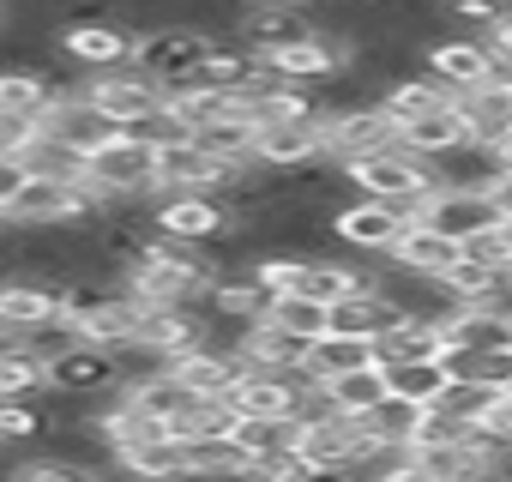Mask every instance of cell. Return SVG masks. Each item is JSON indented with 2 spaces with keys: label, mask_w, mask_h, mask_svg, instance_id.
<instances>
[{
  "label": "cell",
  "mask_w": 512,
  "mask_h": 482,
  "mask_svg": "<svg viewBox=\"0 0 512 482\" xmlns=\"http://www.w3.org/2000/svg\"><path fill=\"white\" fill-rule=\"evenodd\" d=\"M79 181L91 187L97 211H109V205H145V199H157V151L133 145V139H109L103 151H91L79 163Z\"/></svg>",
  "instance_id": "cell-1"
},
{
  "label": "cell",
  "mask_w": 512,
  "mask_h": 482,
  "mask_svg": "<svg viewBox=\"0 0 512 482\" xmlns=\"http://www.w3.org/2000/svg\"><path fill=\"white\" fill-rule=\"evenodd\" d=\"M97 217V199L79 175H49V169H31L25 193L13 199L7 223L13 229H79Z\"/></svg>",
  "instance_id": "cell-2"
},
{
  "label": "cell",
  "mask_w": 512,
  "mask_h": 482,
  "mask_svg": "<svg viewBox=\"0 0 512 482\" xmlns=\"http://www.w3.org/2000/svg\"><path fill=\"white\" fill-rule=\"evenodd\" d=\"M211 49H217V43H211L205 31H193V25H163V31H145V37H139L133 67H139V73H151V79L175 97V91L199 85V73H205Z\"/></svg>",
  "instance_id": "cell-3"
},
{
  "label": "cell",
  "mask_w": 512,
  "mask_h": 482,
  "mask_svg": "<svg viewBox=\"0 0 512 482\" xmlns=\"http://www.w3.org/2000/svg\"><path fill=\"white\" fill-rule=\"evenodd\" d=\"M109 139H121V127L85 97V79L73 85V91H61L55 103H49V115L37 121V145H55V151H67V157H91V151H103Z\"/></svg>",
  "instance_id": "cell-4"
},
{
  "label": "cell",
  "mask_w": 512,
  "mask_h": 482,
  "mask_svg": "<svg viewBox=\"0 0 512 482\" xmlns=\"http://www.w3.org/2000/svg\"><path fill=\"white\" fill-rule=\"evenodd\" d=\"M344 175H350V187H356L362 199L404 205L410 217H416V211H422V199L434 193V169H428L422 157H410V151H380V157H362V163H350Z\"/></svg>",
  "instance_id": "cell-5"
},
{
  "label": "cell",
  "mask_w": 512,
  "mask_h": 482,
  "mask_svg": "<svg viewBox=\"0 0 512 482\" xmlns=\"http://www.w3.org/2000/svg\"><path fill=\"white\" fill-rule=\"evenodd\" d=\"M151 223L163 241H187V248H211L235 229V211L217 193H157L151 199Z\"/></svg>",
  "instance_id": "cell-6"
},
{
  "label": "cell",
  "mask_w": 512,
  "mask_h": 482,
  "mask_svg": "<svg viewBox=\"0 0 512 482\" xmlns=\"http://www.w3.org/2000/svg\"><path fill=\"white\" fill-rule=\"evenodd\" d=\"M398 151V121L380 103H356V109H326V163L350 169L362 157Z\"/></svg>",
  "instance_id": "cell-7"
},
{
  "label": "cell",
  "mask_w": 512,
  "mask_h": 482,
  "mask_svg": "<svg viewBox=\"0 0 512 482\" xmlns=\"http://www.w3.org/2000/svg\"><path fill=\"white\" fill-rule=\"evenodd\" d=\"M314 380L308 374H266V368H241L235 392L223 398L235 410V422H284V416H302Z\"/></svg>",
  "instance_id": "cell-8"
},
{
  "label": "cell",
  "mask_w": 512,
  "mask_h": 482,
  "mask_svg": "<svg viewBox=\"0 0 512 482\" xmlns=\"http://www.w3.org/2000/svg\"><path fill=\"white\" fill-rule=\"evenodd\" d=\"M368 452H374L368 422L338 416V410H326V416H302V446H296V458H302L308 470H356Z\"/></svg>",
  "instance_id": "cell-9"
},
{
  "label": "cell",
  "mask_w": 512,
  "mask_h": 482,
  "mask_svg": "<svg viewBox=\"0 0 512 482\" xmlns=\"http://www.w3.org/2000/svg\"><path fill=\"white\" fill-rule=\"evenodd\" d=\"M410 229V211L404 205H386V199H350L338 217H332V235H338V248L356 260H386L392 254V241Z\"/></svg>",
  "instance_id": "cell-10"
},
{
  "label": "cell",
  "mask_w": 512,
  "mask_h": 482,
  "mask_svg": "<svg viewBox=\"0 0 512 482\" xmlns=\"http://www.w3.org/2000/svg\"><path fill=\"white\" fill-rule=\"evenodd\" d=\"M55 43H61V61L73 73H85V79L115 73V67H133V49H139V37L127 25H115V19H79Z\"/></svg>",
  "instance_id": "cell-11"
},
{
  "label": "cell",
  "mask_w": 512,
  "mask_h": 482,
  "mask_svg": "<svg viewBox=\"0 0 512 482\" xmlns=\"http://www.w3.org/2000/svg\"><path fill=\"white\" fill-rule=\"evenodd\" d=\"M416 223L440 229L446 241H458V248H464L470 235H482V229H494V223H506V217H500V205H494V187H434V193L422 199Z\"/></svg>",
  "instance_id": "cell-12"
},
{
  "label": "cell",
  "mask_w": 512,
  "mask_h": 482,
  "mask_svg": "<svg viewBox=\"0 0 512 482\" xmlns=\"http://www.w3.org/2000/svg\"><path fill=\"white\" fill-rule=\"evenodd\" d=\"M422 67H428L452 97H464V91H476V85H488V79L500 73V55H494V43H488V37L446 31L440 43H428V49H422Z\"/></svg>",
  "instance_id": "cell-13"
},
{
  "label": "cell",
  "mask_w": 512,
  "mask_h": 482,
  "mask_svg": "<svg viewBox=\"0 0 512 482\" xmlns=\"http://www.w3.org/2000/svg\"><path fill=\"white\" fill-rule=\"evenodd\" d=\"M85 97H91L115 127H133V121H145V115H157V109L169 103V91H163L151 73H139V67H115V73L85 79Z\"/></svg>",
  "instance_id": "cell-14"
},
{
  "label": "cell",
  "mask_w": 512,
  "mask_h": 482,
  "mask_svg": "<svg viewBox=\"0 0 512 482\" xmlns=\"http://www.w3.org/2000/svg\"><path fill=\"white\" fill-rule=\"evenodd\" d=\"M308 37H320L314 19H308V7H241V25H235V43L253 49L260 61L278 55V49H296Z\"/></svg>",
  "instance_id": "cell-15"
},
{
  "label": "cell",
  "mask_w": 512,
  "mask_h": 482,
  "mask_svg": "<svg viewBox=\"0 0 512 482\" xmlns=\"http://www.w3.org/2000/svg\"><path fill=\"white\" fill-rule=\"evenodd\" d=\"M446 350L464 356H500L512 350V302H476L446 320Z\"/></svg>",
  "instance_id": "cell-16"
},
{
  "label": "cell",
  "mask_w": 512,
  "mask_h": 482,
  "mask_svg": "<svg viewBox=\"0 0 512 482\" xmlns=\"http://www.w3.org/2000/svg\"><path fill=\"white\" fill-rule=\"evenodd\" d=\"M458 115H464L470 139H482V145L512 139V67H500L488 85L464 91V97H458Z\"/></svg>",
  "instance_id": "cell-17"
},
{
  "label": "cell",
  "mask_w": 512,
  "mask_h": 482,
  "mask_svg": "<svg viewBox=\"0 0 512 482\" xmlns=\"http://www.w3.org/2000/svg\"><path fill=\"white\" fill-rule=\"evenodd\" d=\"M386 260H392L398 272H410V278H434V284H440V278L464 260V248H458V241H446L440 229H428V223L410 217V229L392 241V254H386Z\"/></svg>",
  "instance_id": "cell-18"
},
{
  "label": "cell",
  "mask_w": 512,
  "mask_h": 482,
  "mask_svg": "<svg viewBox=\"0 0 512 482\" xmlns=\"http://www.w3.org/2000/svg\"><path fill=\"white\" fill-rule=\"evenodd\" d=\"M308 350H314V344L290 338V332L272 326V320H253V326L241 332V344H235V356H241L247 368H266V374H302V368H308Z\"/></svg>",
  "instance_id": "cell-19"
},
{
  "label": "cell",
  "mask_w": 512,
  "mask_h": 482,
  "mask_svg": "<svg viewBox=\"0 0 512 482\" xmlns=\"http://www.w3.org/2000/svg\"><path fill=\"white\" fill-rule=\"evenodd\" d=\"M115 470L127 482H187V446L175 434H151L115 452Z\"/></svg>",
  "instance_id": "cell-20"
},
{
  "label": "cell",
  "mask_w": 512,
  "mask_h": 482,
  "mask_svg": "<svg viewBox=\"0 0 512 482\" xmlns=\"http://www.w3.org/2000/svg\"><path fill=\"white\" fill-rule=\"evenodd\" d=\"M241 356L235 350H217V344H205V350H187V356H175L169 362V374L187 386V392H199V398H229L235 392V380H241Z\"/></svg>",
  "instance_id": "cell-21"
},
{
  "label": "cell",
  "mask_w": 512,
  "mask_h": 482,
  "mask_svg": "<svg viewBox=\"0 0 512 482\" xmlns=\"http://www.w3.org/2000/svg\"><path fill=\"white\" fill-rule=\"evenodd\" d=\"M458 145H470V127H464L458 103H446V109L416 115V121L398 127V151H410V157H422V163H434V157H446V151H458Z\"/></svg>",
  "instance_id": "cell-22"
},
{
  "label": "cell",
  "mask_w": 512,
  "mask_h": 482,
  "mask_svg": "<svg viewBox=\"0 0 512 482\" xmlns=\"http://www.w3.org/2000/svg\"><path fill=\"white\" fill-rule=\"evenodd\" d=\"M187 446V482H241L253 476V458L235 434H199V440H181Z\"/></svg>",
  "instance_id": "cell-23"
},
{
  "label": "cell",
  "mask_w": 512,
  "mask_h": 482,
  "mask_svg": "<svg viewBox=\"0 0 512 482\" xmlns=\"http://www.w3.org/2000/svg\"><path fill=\"white\" fill-rule=\"evenodd\" d=\"M362 368H380V350L368 344V338H344V332H326V338H314V350H308V380L314 386H332V380H344V374H362Z\"/></svg>",
  "instance_id": "cell-24"
},
{
  "label": "cell",
  "mask_w": 512,
  "mask_h": 482,
  "mask_svg": "<svg viewBox=\"0 0 512 482\" xmlns=\"http://www.w3.org/2000/svg\"><path fill=\"white\" fill-rule=\"evenodd\" d=\"M374 266H380V260H374ZM398 320H404V314H398L392 296H380L374 284L356 290V296H344V302L332 308V332H344V338H368V344H380Z\"/></svg>",
  "instance_id": "cell-25"
},
{
  "label": "cell",
  "mask_w": 512,
  "mask_h": 482,
  "mask_svg": "<svg viewBox=\"0 0 512 482\" xmlns=\"http://www.w3.org/2000/svg\"><path fill=\"white\" fill-rule=\"evenodd\" d=\"M127 404H133V410H145L157 428H169V434H175V428H181V422L199 410V392H187V386H181V380L163 368V374H151V380L127 386Z\"/></svg>",
  "instance_id": "cell-26"
},
{
  "label": "cell",
  "mask_w": 512,
  "mask_h": 482,
  "mask_svg": "<svg viewBox=\"0 0 512 482\" xmlns=\"http://www.w3.org/2000/svg\"><path fill=\"white\" fill-rule=\"evenodd\" d=\"M55 97H61V85L49 73H37V67H0V109H7V115H19V121L37 127Z\"/></svg>",
  "instance_id": "cell-27"
},
{
  "label": "cell",
  "mask_w": 512,
  "mask_h": 482,
  "mask_svg": "<svg viewBox=\"0 0 512 482\" xmlns=\"http://www.w3.org/2000/svg\"><path fill=\"white\" fill-rule=\"evenodd\" d=\"M428 169H434V187H494V181H500V157H494V145H482V139H470V145L434 157Z\"/></svg>",
  "instance_id": "cell-28"
},
{
  "label": "cell",
  "mask_w": 512,
  "mask_h": 482,
  "mask_svg": "<svg viewBox=\"0 0 512 482\" xmlns=\"http://www.w3.org/2000/svg\"><path fill=\"white\" fill-rule=\"evenodd\" d=\"M374 350H380V368H392V362H446V326L398 320Z\"/></svg>",
  "instance_id": "cell-29"
},
{
  "label": "cell",
  "mask_w": 512,
  "mask_h": 482,
  "mask_svg": "<svg viewBox=\"0 0 512 482\" xmlns=\"http://www.w3.org/2000/svg\"><path fill=\"white\" fill-rule=\"evenodd\" d=\"M235 440L247 446L253 470H260V464H278V458H296V446H302V416H284V422H235Z\"/></svg>",
  "instance_id": "cell-30"
},
{
  "label": "cell",
  "mask_w": 512,
  "mask_h": 482,
  "mask_svg": "<svg viewBox=\"0 0 512 482\" xmlns=\"http://www.w3.org/2000/svg\"><path fill=\"white\" fill-rule=\"evenodd\" d=\"M446 103H458V97H452V91H446V85H440L428 67H422V73L398 79V85L386 91V103H380V109H386V115L404 127V121H416V115H434V109H446Z\"/></svg>",
  "instance_id": "cell-31"
},
{
  "label": "cell",
  "mask_w": 512,
  "mask_h": 482,
  "mask_svg": "<svg viewBox=\"0 0 512 482\" xmlns=\"http://www.w3.org/2000/svg\"><path fill=\"white\" fill-rule=\"evenodd\" d=\"M386 386H392V398H410V404L434 410L452 392V368L446 362H392L386 368Z\"/></svg>",
  "instance_id": "cell-32"
},
{
  "label": "cell",
  "mask_w": 512,
  "mask_h": 482,
  "mask_svg": "<svg viewBox=\"0 0 512 482\" xmlns=\"http://www.w3.org/2000/svg\"><path fill=\"white\" fill-rule=\"evenodd\" d=\"M320 392H326V404H332L338 416H356V422L392 398V386H386V368H362V374H344V380H332V386H320Z\"/></svg>",
  "instance_id": "cell-33"
},
{
  "label": "cell",
  "mask_w": 512,
  "mask_h": 482,
  "mask_svg": "<svg viewBox=\"0 0 512 482\" xmlns=\"http://www.w3.org/2000/svg\"><path fill=\"white\" fill-rule=\"evenodd\" d=\"M422 404H410V398H386L380 410H368L362 422H368V434H374V446H392V452H410L416 446V434H422Z\"/></svg>",
  "instance_id": "cell-34"
},
{
  "label": "cell",
  "mask_w": 512,
  "mask_h": 482,
  "mask_svg": "<svg viewBox=\"0 0 512 482\" xmlns=\"http://www.w3.org/2000/svg\"><path fill=\"white\" fill-rule=\"evenodd\" d=\"M266 320L272 326H284L290 338H302V344H314V338H326L332 332V308L326 302H314V296H272L266 302Z\"/></svg>",
  "instance_id": "cell-35"
},
{
  "label": "cell",
  "mask_w": 512,
  "mask_h": 482,
  "mask_svg": "<svg viewBox=\"0 0 512 482\" xmlns=\"http://www.w3.org/2000/svg\"><path fill=\"white\" fill-rule=\"evenodd\" d=\"M0 398H49V368L25 344L0 350Z\"/></svg>",
  "instance_id": "cell-36"
},
{
  "label": "cell",
  "mask_w": 512,
  "mask_h": 482,
  "mask_svg": "<svg viewBox=\"0 0 512 482\" xmlns=\"http://www.w3.org/2000/svg\"><path fill=\"white\" fill-rule=\"evenodd\" d=\"M0 482H103V470L73 464V458H61V452H43V458L7 464V476H0Z\"/></svg>",
  "instance_id": "cell-37"
},
{
  "label": "cell",
  "mask_w": 512,
  "mask_h": 482,
  "mask_svg": "<svg viewBox=\"0 0 512 482\" xmlns=\"http://www.w3.org/2000/svg\"><path fill=\"white\" fill-rule=\"evenodd\" d=\"M446 368H452V380H464V386L512 392V350H500V356H464V350H446Z\"/></svg>",
  "instance_id": "cell-38"
},
{
  "label": "cell",
  "mask_w": 512,
  "mask_h": 482,
  "mask_svg": "<svg viewBox=\"0 0 512 482\" xmlns=\"http://www.w3.org/2000/svg\"><path fill=\"white\" fill-rule=\"evenodd\" d=\"M43 434H49V410H37V398H0V452L31 446Z\"/></svg>",
  "instance_id": "cell-39"
},
{
  "label": "cell",
  "mask_w": 512,
  "mask_h": 482,
  "mask_svg": "<svg viewBox=\"0 0 512 482\" xmlns=\"http://www.w3.org/2000/svg\"><path fill=\"white\" fill-rule=\"evenodd\" d=\"M25 181H31V157L25 151H0V217L13 211V199L25 193Z\"/></svg>",
  "instance_id": "cell-40"
},
{
  "label": "cell",
  "mask_w": 512,
  "mask_h": 482,
  "mask_svg": "<svg viewBox=\"0 0 512 482\" xmlns=\"http://www.w3.org/2000/svg\"><path fill=\"white\" fill-rule=\"evenodd\" d=\"M31 139H37V127H31V121H19V115L0 109V151H31Z\"/></svg>",
  "instance_id": "cell-41"
},
{
  "label": "cell",
  "mask_w": 512,
  "mask_h": 482,
  "mask_svg": "<svg viewBox=\"0 0 512 482\" xmlns=\"http://www.w3.org/2000/svg\"><path fill=\"white\" fill-rule=\"evenodd\" d=\"M482 428H488L494 440H506V446H512V392H500V398H494V410H488V422H482Z\"/></svg>",
  "instance_id": "cell-42"
},
{
  "label": "cell",
  "mask_w": 512,
  "mask_h": 482,
  "mask_svg": "<svg viewBox=\"0 0 512 482\" xmlns=\"http://www.w3.org/2000/svg\"><path fill=\"white\" fill-rule=\"evenodd\" d=\"M488 43H494V55H500V67H512V19H500V31H494Z\"/></svg>",
  "instance_id": "cell-43"
},
{
  "label": "cell",
  "mask_w": 512,
  "mask_h": 482,
  "mask_svg": "<svg viewBox=\"0 0 512 482\" xmlns=\"http://www.w3.org/2000/svg\"><path fill=\"white\" fill-rule=\"evenodd\" d=\"M380 482H428V476H422V470H416V464H410V458H404V464H392V470H386V476H380Z\"/></svg>",
  "instance_id": "cell-44"
},
{
  "label": "cell",
  "mask_w": 512,
  "mask_h": 482,
  "mask_svg": "<svg viewBox=\"0 0 512 482\" xmlns=\"http://www.w3.org/2000/svg\"><path fill=\"white\" fill-rule=\"evenodd\" d=\"M494 205H500V217L512 223V175H500V181H494Z\"/></svg>",
  "instance_id": "cell-45"
},
{
  "label": "cell",
  "mask_w": 512,
  "mask_h": 482,
  "mask_svg": "<svg viewBox=\"0 0 512 482\" xmlns=\"http://www.w3.org/2000/svg\"><path fill=\"white\" fill-rule=\"evenodd\" d=\"M494 157H500V175H512V139H500V145H494Z\"/></svg>",
  "instance_id": "cell-46"
},
{
  "label": "cell",
  "mask_w": 512,
  "mask_h": 482,
  "mask_svg": "<svg viewBox=\"0 0 512 482\" xmlns=\"http://www.w3.org/2000/svg\"><path fill=\"white\" fill-rule=\"evenodd\" d=\"M247 7H308V0H247Z\"/></svg>",
  "instance_id": "cell-47"
},
{
  "label": "cell",
  "mask_w": 512,
  "mask_h": 482,
  "mask_svg": "<svg viewBox=\"0 0 512 482\" xmlns=\"http://www.w3.org/2000/svg\"><path fill=\"white\" fill-rule=\"evenodd\" d=\"M0 223H7V217H0Z\"/></svg>",
  "instance_id": "cell-48"
}]
</instances>
